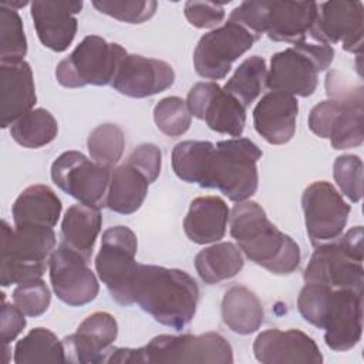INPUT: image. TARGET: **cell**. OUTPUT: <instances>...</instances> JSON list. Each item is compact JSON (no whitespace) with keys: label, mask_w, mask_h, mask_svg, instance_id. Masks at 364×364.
Instances as JSON below:
<instances>
[{"label":"cell","mask_w":364,"mask_h":364,"mask_svg":"<svg viewBox=\"0 0 364 364\" xmlns=\"http://www.w3.org/2000/svg\"><path fill=\"white\" fill-rule=\"evenodd\" d=\"M260 148L247 138H232L209 144L196 185L220 191L233 202H243L257 191Z\"/></svg>","instance_id":"cell-3"},{"label":"cell","mask_w":364,"mask_h":364,"mask_svg":"<svg viewBox=\"0 0 364 364\" xmlns=\"http://www.w3.org/2000/svg\"><path fill=\"white\" fill-rule=\"evenodd\" d=\"M363 228L354 226L336 240L316 246L303 273L304 283L363 291Z\"/></svg>","instance_id":"cell-6"},{"label":"cell","mask_w":364,"mask_h":364,"mask_svg":"<svg viewBox=\"0 0 364 364\" xmlns=\"http://www.w3.org/2000/svg\"><path fill=\"white\" fill-rule=\"evenodd\" d=\"M132 299L155 321L182 330L196 313L199 287L185 270L138 264L132 280Z\"/></svg>","instance_id":"cell-1"},{"label":"cell","mask_w":364,"mask_h":364,"mask_svg":"<svg viewBox=\"0 0 364 364\" xmlns=\"http://www.w3.org/2000/svg\"><path fill=\"white\" fill-rule=\"evenodd\" d=\"M257 38L243 26L228 20L223 26L203 34L193 51V67L206 80H222L232 64L249 51Z\"/></svg>","instance_id":"cell-13"},{"label":"cell","mask_w":364,"mask_h":364,"mask_svg":"<svg viewBox=\"0 0 364 364\" xmlns=\"http://www.w3.org/2000/svg\"><path fill=\"white\" fill-rule=\"evenodd\" d=\"M309 36L318 44L341 43L348 53L361 54L364 38V6L361 1L331 0L318 4Z\"/></svg>","instance_id":"cell-16"},{"label":"cell","mask_w":364,"mask_h":364,"mask_svg":"<svg viewBox=\"0 0 364 364\" xmlns=\"http://www.w3.org/2000/svg\"><path fill=\"white\" fill-rule=\"evenodd\" d=\"M101 225L102 216L100 208L78 202L70 206L63 218L61 243L90 262L95 240L101 232Z\"/></svg>","instance_id":"cell-27"},{"label":"cell","mask_w":364,"mask_h":364,"mask_svg":"<svg viewBox=\"0 0 364 364\" xmlns=\"http://www.w3.org/2000/svg\"><path fill=\"white\" fill-rule=\"evenodd\" d=\"M301 208L306 230L314 246L343 235L351 210L341 193L327 181L313 182L304 189Z\"/></svg>","instance_id":"cell-14"},{"label":"cell","mask_w":364,"mask_h":364,"mask_svg":"<svg viewBox=\"0 0 364 364\" xmlns=\"http://www.w3.org/2000/svg\"><path fill=\"white\" fill-rule=\"evenodd\" d=\"M222 320L236 334L247 336L259 330L264 313L259 297L245 286L229 287L222 299Z\"/></svg>","instance_id":"cell-29"},{"label":"cell","mask_w":364,"mask_h":364,"mask_svg":"<svg viewBox=\"0 0 364 364\" xmlns=\"http://www.w3.org/2000/svg\"><path fill=\"white\" fill-rule=\"evenodd\" d=\"M230 235L245 256L273 274H290L301 260L299 245L280 232L253 200L237 202L229 216Z\"/></svg>","instance_id":"cell-2"},{"label":"cell","mask_w":364,"mask_h":364,"mask_svg":"<svg viewBox=\"0 0 364 364\" xmlns=\"http://www.w3.org/2000/svg\"><path fill=\"white\" fill-rule=\"evenodd\" d=\"M266 87V61L259 55H252L239 64L235 74L223 85V90L233 95L246 108L263 92Z\"/></svg>","instance_id":"cell-32"},{"label":"cell","mask_w":364,"mask_h":364,"mask_svg":"<svg viewBox=\"0 0 364 364\" xmlns=\"http://www.w3.org/2000/svg\"><path fill=\"white\" fill-rule=\"evenodd\" d=\"M58 124L46 108H36L20 117L10 127L13 139L24 148H41L55 139Z\"/></svg>","instance_id":"cell-33"},{"label":"cell","mask_w":364,"mask_h":364,"mask_svg":"<svg viewBox=\"0 0 364 364\" xmlns=\"http://www.w3.org/2000/svg\"><path fill=\"white\" fill-rule=\"evenodd\" d=\"M144 364L149 363H210L232 364L233 350L228 340L215 331L199 336L161 334L142 347Z\"/></svg>","instance_id":"cell-10"},{"label":"cell","mask_w":364,"mask_h":364,"mask_svg":"<svg viewBox=\"0 0 364 364\" xmlns=\"http://www.w3.org/2000/svg\"><path fill=\"white\" fill-rule=\"evenodd\" d=\"M61 200L47 185L26 188L11 206L14 226L54 228L61 215Z\"/></svg>","instance_id":"cell-26"},{"label":"cell","mask_w":364,"mask_h":364,"mask_svg":"<svg viewBox=\"0 0 364 364\" xmlns=\"http://www.w3.org/2000/svg\"><path fill=\"white\" fill-rule=\"evenodd\" d=\"M364 100H324L309 115V128L330 139L334 149L360 146L364 141Z\"/></svg>","instance_id":"cell-15"},{"label":"cell","mask_w":364,"mask_h":364,"mask_svg":"<svg viewBox=\"0 0 364 364\" xmlns=\"http://www.w3.org/2000/svg\"><path fill=\"white\" fill-rule=\"evenodd\" d=\"M230 210L219 196H199L191 202L183 219V230L198 245L216 243L223 239Z\"/></svg>","instance_id":"cell-25"},{"label":"cell","mask_w":364,"mask_h":364,"mask_svg":"<svg viewBox=\"0 0 364 364\" xmlns=\"http://www.w3.org/2000/svg\"><path fill=\"white\" fill-rule=\"evenodd\" d=\"M334 60V48L328 44L301 41L272 55L267 70V88L293 97H310L318 84V73L327 70Z\"/></svg>","instance_id":"cell-7"},{"label":"cell","mask_w":364,"mask_h":364,"mask_svg":"<svg viewBox=\"0 0 364 364\" xmlns=\"http://www.w3.org/2000/svg\"><path fill=\"white\" fill-rule=\"evenodd\" d=\"M183 13L186 20L198 28L216 27L225 18L223 6L210 1H186Z\"/></svg>","instance_id":"cell-40"},{"label":"cell","mask_w":364,"mask_h":364,"mask_svg":"<svg viewBox=\"0 0 364 364\" xmlns=\"http://www.w3.org/2000/svg\"><path fill=\"white\" fill-rule=\"evenodd\" d=\"M253 354L262 364H321L323 355L316 341L297 328H270L257 334Z\"/></svg>","instance_id":"cell-21"},{"label":"cell","mask_w":364,"mask_h":364,"mask_svg":"<svg viewBox=\"0 0 364 364\" xmlns=\"http://www.w3.org/2000/svg\"><path fill=\"white\" fill-rule=\"evenodd\" d=\"M173 82L175 71L169 63L139 54H127L111 85L122 95L146 98L168 90Z\"/></svg>","instance_id":"cell-19"},{"label":"cell","mask_w":364,"mask_h":364,"mask_svg":"<svg viewBox=\"0 0 364 364\" xmlns=\"http://www.w3.org/2000/svg\"><path fill=\"white\" fill-rule=\"evenodd\" d=\"M148 178L128 161L112 169L105 206L121 215L136 212L145 200Z\"/></svg>","instance_id":"cell-28"},{"label":"cell","mask_w":364,"mask_h":364,"mask_svg":"<svg viewBox=\"0 0 364 364\" xmlns=\"http://www.w3.org/2000/svg\"><path fill=\"white\" fill-rule=\"evenodd\" d=\"M138 240L128 226H112L102 233L101 247L95 257V270L107 286L111 297L122 304H134L132 280L138 263L135 262Z\"/></svg>","instance_id":"cell-9"},{"label":"cell","mask_w":364,"mask_h":364,"mask_svg":"<svg viewBox=\"0 0 364 364\" xmlns=\"http://www.w3.org/2000/svg\"><path fill=\"white\" fill-rule=\"evenodd\" d=\"M129 164L136 166L152 183L161 173L162 154L161 149L154 144H142L136 146L127 159Z\"/></svg>","instance_id":"cell-41"},{"label":"cell","mask_w":364,"mask_h":364,"mask_svg":"<svg viewBox=\"0 0 364 364\" xmlns=\"http://www.w3.org/2000/svg\"><path fill=\"white\" fill-rule=\"evenodd\" d=\"M30 7L41 44L57 53L65 51L77 34L75 14L81 11L82 1L34 0Z\"/></svg>","instance_id":"cell-22"},{"label":"cell","mask_w":364,"mask_h":364,"mask_svg":"<svg viewBox=\"0 0 364 364\" xmlns=\"http://www.w3.org/2000/svg\"><path fill=\"white\" fill-rule=\"evenodd\" d=\"M92 6L102 14L114 17L119 21L129 24H141L149 20L158 7L156 1L152 0H135V1H92Z\"/></svg>","instance_id":"cell-39"},{"label":"cell","mask_w":364,"mask_h":364,"mask_svg":"<svg viewBox=\"0 0 364 364\" xmlns=\"http://www.w3.org/2000/svg\"><path fill=\"white\" fill-rule=\"evenodd\" d=\"M154 121L162 134L176 138L189 129L192 114L182 98L165 97L154 107Z\"/></svg>","instance_id":"cell-36"},{"label":"cell","mask_w":364,"mask_h":364,"mask_svg":"<svg viewBox=\"0 0 364 364\" xmlns=\"http://www.w3.org/2000/svg\"><path fill=\"white\" fill-rule=\"evenodd\" d=\"M37 102L33 71L28 63H0V125L11 127L34 109Z\"/></svg>","instance_id":"cell-23"},{"label":"cell","mask_w":364,"mask_h":364,"mask_svg":"<svg viewBox=\"0 0 364 364\" xmlns=\"http://www.w3.org/2000/svg\"><path fill=\"white\" fill-rule=\"evenodd\" d=\"M55 247L53 228L14 226L1 220L0 283L3 287L40 279Z\"/></svg>","instance_id":"cell-5"},{"label":"cell","mask_w":364,"mask_h":364,"mask_svg":"<svg viewBox=\"0 0 364 364\" xmlns=\"http://www.w3.org/2000/svg\"><path fill=\"white\" fill-rule=\"evenodd\" d=\"M27 38L17 10L0 4V63L23 61Z\"/></svg>","instance_id":"cell-35"},{"label":"cell","mask_w":364,"mask_h":364,"mask_svg":"<svg viewBox=\"0 0 364 364\" xmlns=\"http://www.w3.org/2000/svg\"><path fill=\"white\" fill-rule=\"evenodd\" d=\"M314 326L324 330V341L334 351L355 347L363 333V291L328 287Z\"/></svg>","instance_id":"cell-12"},{"label":"cell","mask_w":364,"mask_h":364,"mask_svg":"<svg viewBox=\"0 0 364 364\" xmlns=\"http://www.w3.org/2000/svg\"><path fill=\"white\" fill-rule=\"evenodd\" d=\"M105 363H121V364H144L142 347L139 348H109Z\"/></svg>","instance_id":"cell-43"},{"label":"cell","mask_w":364,"mask_h":364,"mask_svg":"<svg viewBox=\"0 0 364 364\" xmlns=\"http://www.w3.org/2000/svg\"><path fill=\"white\" fill-rule=\"evenodd\" d=\"M333 176L341 193L357 203L363 198V161L353 154L340 155L333 165Z\"/></svg>","instance_id":"cell-37"},{"label":"cell","mask_w":364,"mask_h":364,"mask_svg":"<svg viewBox=\"0 0 364 364\" xmlns=\"http://www.w3.org/2000/svg\"><path fill=\"white\" fill-rule=\"evenodd\" d=\"M240 249L232 242H216L195 256V269L206 284L235 277L243 267Z\"/></svg>","instance_id":"cell-30"},{"label":"cell","mask_w":364,"mask_h":364,"mask_svg":"<svg viewBox=\"0 0 364 364\" xmlns=\"http://www.w3.org/2000/svg\"><path fill=\"white\" fill-rule=\"evenodd\" d=\"M118 336V324L112 314L95 311L85 317L74 334L63 338L65 358L70 363H105L107 354Z\"/></svg>","instance_id":"cell-20"},{"label":"cell","mask_w":364,"mask_h":364,"mask_svg":"<svg viewBox=\"0 0 364 364\" xmlns=\"http://www.w3.org/2000/svg\"><path fill=\"white\" fill-rule=\"evenodd\" d=\"M50 301V289L41 277L20 283L13 290V303L28 317H38L46 313Z\"/></svg>","instance_id":"cell-38"},{"label":"cell","mask_w":364,"mask_h":364,"mask_svg":"<svg viewBox=\"0 0 364 364\" xmlns=\"http://www.w3.org/2000/svg\"><path fill=\"white\" fill-rule=\"evenodd\" d=\"M14 363H65V350L63 340L46 327L30 330L16 343Z\"/></svg>","instance_id":"cell-31"},{"label":"cell","mask_w":364,"mask_h":364,"mask_svg":"<svg viewBox=\"0 0 364 364\" xmlns=\"http://www.w3.org/2000/svg\"><path fill=\"white\" fill-rule=\"evenodd\" d=\"M112 169L94 162L78 151H65L51 165L53 182L80 203L102 208Z\"/></svg>","instance_id":"cell-11"},{"label":"cell","mask_w":364,"mask_h":364,"mask_svg":"<svg viewBox=\"0 0 364 364\" xmlns=\"http://www.w3.org/2000/svg\"><path fill=\"white\" fill-rule=\"evenodd\" d=\"M87 148L94 162L112 169L124 154V132L115 124H101L90 132Z\"/></svg>","instance_id":"cell-34"},{"label":"cell","mask_w":364,"mask_h":364,"mask_svg":"<svg viewBox=\"0 0 364 364\" xmlns=\"http://www.w3.org/2000/svg\"><path fill=\"white\" fill-rule=\"evenodd\" d=\"M1 296V318H0V338L3 344H10L24 330L27 321L26 314L11 303H7L4 293Z\"/></svg>","instance_id":"cell-42"},{"label":"cell","mask_w":364,"mask_h":364,"mask_svg":"<svg viewBox=\"0 0 364 364\" xmlns=\"http://www.w3.org/2000/svg\"><path fill=\"white\" fill-rule=\"evenodd\" d=\"M127 50L100 36H87L55 68L57 81L65 88L112 84Z\"/></svg>","instance_id":"cell-8"},{"label":"cell","mask_w":364,"mask_h":364,"mask_svg":"<svg viewBox=\"0 0 364 364\" xmlns=\"http://www.w3.org/2000/svg\"><path fill=\"white\" fill-rule=\"evenodd\" d=\"M297 114L299 102L296 97L280 91H270L256 104L253 109V125L266 142L283 145L296 132Z\"/></svg>","instance_id":"cell-24"},{"label":"cell","mask_w":364,"mask_h":364,"mask_svg":"<svg viewBox=\"0 0 364 364\" xmlns=\"http://www.w3.org/2000/svg\"><path fill=\"white\" fill-rule=\"evenodd\" d=\"M48 270L55 296L68 306H84L100 291L98 280L88 267V262L63 243L53 250Z\"/></svg>","instance_id":"cell-18"},{"label":"cell","mask_w":364,"mask_h":364,"mask_svg":"<svg viewBox=\"0 0 364 364\" xmlns=\"http://www.w3.org/2000/svg\"><path fill=\"white\" fill-rule=\"evenodd\" d=\"M314 1H243L230 11L229 20L247 28L257 40L262 34L273 41H306L317 17Z\"/></svg>","instance_id":"cell-4"},{"label":"cell","mask_w":364,"mask_h":364,"mask_svg":"<svg viewBox=\"0 0 364 364\" xmlns=\"http://www.w3.org/2000/svg\"><path fill=\"white\" fill-rule=\"evenodd\" d=\"M192 117L202 119L219 134L239 138L246 124V108L215 81L196 82L188 92Z\"/></svg>","instance_id":"cell-17"}]
</instances>
